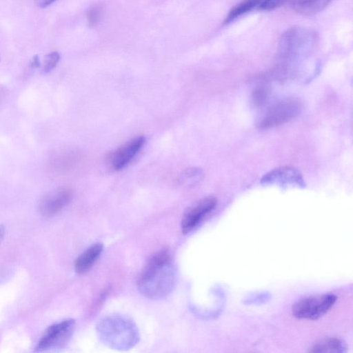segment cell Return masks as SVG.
I'll use <instances>...</instances> for the list:
<instances>
[{
    "instance_id": "cell-7",
    "label": "cell",
    "mask_w": 353,
    "mask_h": 353,
    "mask_svg": "<svg viewBox=\"0 0 353 353\" xmlns=\"http://www.w3.org/2000/svg\"><path fill=\"white\" fill-rule=\"evenodd\" d=\"M73 190L69 187H60L47 194L40 200L39 210L41 215L52 217L62 210L72 200Z\"/></svg>"
},
{
    "instance_id": "cell-12",
    "label": "cell",
    "mask_w": 353,
    "mask_h": 353,
    "mask_svg": "<svg viewBox=\"0 0 353 353\" xmlns=\"http://www.w3.org/2000/svg\"><path fill=\"white\" fill-rule=\"evenodd\" d=\"M347 351L346 344L338 338H327L316 343L311 347L310 352L342 353Z\"/></svg>"
},
{
    "instance_id": "cell-21",
    "label": "cell",
    "mask_w": 353,
    "mask_h": 353,
    "mask_svg": "<svg viewBox=\"0 0 353 353\" xmlns=\"http://www.w3.org/2000/svg\"><path fill=\"white\" fill-rule=\"evenodd\" d=\"M37 4L41 8H46L50 5L52 4L57 0H35Z\"/></svg>"
},
{
    "instance_id": "cell-2",
    "label": "cell",
    "mask_w": 353,
    "mask_h": 353,
    "mask_svg": "<svg viewBox=\"0 0 353 353\" xmlns=\"http://www.w3.org/2000/svg\"><path fill=\"white\" fill-rule=\"evenodd\" d=\"M97 332L102 343L117 350H128L139 340L135 323L121 314H112L101 319L97 324Z\"/></svg>"
},
{
    "instance_id": "cell-9",
    "label": "cell",
    "mask_w": 353,
    "mask_h": 353,
    "mask_svg": "<svg viewBox=\"0 0 353 353\" xmlns=\"http://www.w3.org/2000/svg\"><path fill=\"white\" fill-rule=\"evenodd\" d=\"M217 201L214 197L203 198L188 208L181 219V231L188 234L192 231L216 207Z\"/></svg>"
},
{
    "instance_id": "cell-19",
    "label": "cell",
    "mask_w": 353,
    "mask_h": 353,
    "mask_svg": "<svg viewBox=\"0 0 353 353\" xmlns=\"http://www.w3.org/2000/svg\"><path fill=\"white\" fill-rule=\"evenodd\" d=\"M288 0H261L258 9L261 10H274L283 3Z\"/></svg>"
},
{
    "instance_id": "cell-3",
    "label": "cell",
    "mask_w": 353,
    "mask_h": 353,
    "mask_svg": "<svg viewBox=\"0 0 353 353\" xmlns=\"http://www.w3.org/2000/svg\"><path fill=\"white\" fill-rule=\"evenodd\" d=\"M316 43V34L302 27H292L286 30L279 42V52L284 61H292L310 53Z\"/></svg>"
},
{
    "instance_id": "cell-14",
    "label": "cell",
    "mask_w": 353,
    "mask_h": 353,
    "mask_svg": "<svg viewBox=\"0 0 353 353\" xmlns=\"http://www.w3.org/2000/svg\"><path fill=\"white\" fill-rule=\"evenodd\" d=\"M261 0H243L234 6L225 17L224 23L228 24L254 9H258Z\"/></svg>"
},
{
    "instance_id": "cell-20",
    "label": "cell",
    "mask_w": 353,
    "mask_h": 353,
    "mask_svg": "<svg viewBox=\"0 0 353 353\" xmlns=\"http://www.w3.org/2000/svg\"><path fill=\"white\" fill-rule=\"evenodd\" d=\"M41 63L39 61V57L37 55L34 56L30 62V66L32 69L37 68L40 67Z\"/></svg>"
},
{
    "instance_id": "cell-4",
    "label": "cell",
    "mask_w": 353,
    "mask_h": 353,
    "mask_svg": "<svg viewBox=\"0 0 353 353\" xmlns=\"http://www.w3.org/2000/svg\"><path fill=\"white\" fill-rule=\"evenodd\" d=\"M302 110V102L296 97H286L272 103L261 116L256 123L266 130L284 124L296 117Z\"/></svg>"
},
{
    "instance_id": "cell-1",
    "label": "cell",
    "mask_w": 353,
    "mask_h": 353,
    "mask_svg": "<svg viewBox=\"0 0 353 353\" xmlns=\"http://www.w3.org/2000/svg\"><path fill=\"white\" fill-rule=\"evenodd\" d=\"M176 270L170 253L161 250L147 261L137 281L139 292L150 299L167 296L176 283Z\"/></svg>"
},
{
    "instance_id": "cell-8",
    "label": "cell",
    "mask_w": 353,
    "mask_h": 353,
    "mask_svg": "<svg viewBox=\"0 0 353 353\" xmlns=\"http://www.w3.org/2000/svg\"><path fill=\"white\" fill-rule=\"evenodd\" d=\"M145 137H137L110 152L107 156V163L113 170L125 168L137 155L145 143Z\"/></svg>"
},
{
    "instance_id": "cell-5",
    "label": "cell",
    "mask_w": 353,
    "mask_h": 353,
    "mask_svg": "<svg viewBox=\"0 0 353 353\" xmlns=\"http://www.w3.org/2000/svg\"><path fill=\"white\" fill-rule=\"evenodd\" d=\"M336 300V296L332 294L304 297L294 304L292 314L298 319L315 320L327 313Z\"/></svg>"
},
{
    "instance_id": "cell-13",
    "label": "cell",
    "mask_w": 353,
    "mask_h": 353,
    "mask_svg": "<svg viewBox=\"0 0 353 353\" xmlns=\"http://www.w3.org/2000/svg\"><path fill=\"white\" fill-rule=\"evenodd\" d=\"M332 0H295L294 9L304 15H312L323 10Z\"/></svg>"
},
{
    "instance_id": "cell-17",
    "label": "cell",
    "mask_w": 353,
    "mask_h": 353,
    "mask_svg": "<svg viewBox=\"0 0 353 353\" xmlns=\"http://www.w3.org/2000/svg\"><path fill=\"white\" fill-rule=\"evenodd\" d=\"M60 60V54L56 51L48 53L44 60V65L42 69L43 74L51 72L57 65Z\"/></svg>"
},
{
    "instance_id": "cell-6",
    "label": "cell",
    "mask_w": 353,
    "mask_h": 353,
    "mask_svg": "<svg viewBox=\"0 0 353 353\" xmlns=\"http://www.w3.org/2000/svg\"><path fill=\"white\" fill-rule=\"evenodd\" d=\"M75 321L68 319L50 325L43 333L35 347V351L55 350L64 347L71 338Z\"/></svg>"
},
{
    "instance_id": "cell-18",
    "label": "cell",
    "mask_w": 353,
    "mask_h": 353,
    "mask_svg": "<svg viewBox=\"0 0 353 353\" xmlns=\"http://www.w3.org/2000/svg\"><path fill=\"white\" fill-rule=\"evenodd\" d=\"M268 94L266 88L261 86L254 90L252 96V102L254 106H260L264 103Z\"/></svg>"
},
{
    "instance_id": "cell-22",
    "label": "cell",
    "mask_w": 353,
    "mask_h": 353,
    "mask_svg": "<svg viewBox=\"0 0 353 353\" xmlns=\"http://www.w3.org/2000/svg\"><path fill=\"white\" fill-rule=\"evenodd\" d=\"M4 234V228L3 226H0V241L3 239Z\"/></svg>"
},
{
    "instance_id": "cell-11",
    "label": "cell",
    "mask_w": 353,
    "mask_h": 353,
    "mask_svg": "<svg viewBox=\"0 0 353 353\" xmlns=\"http://www.w3.org/2000/svg\"><path fill=\"white\" fill-rule=\"evenodd\" d=\"M103 250L102 243H97L90 245L76 259L74 270L78 274L88 272L97 262Z\"/></svg>"
},
{
    "instance_id": "cell-16",
    "label": "cell",
    "mask_w": 353,
    "mask_h": 353,
    "mask_svg": "<svg viewBox=\"0 0 353 353\" xmlns=\"http://www.w3.org/2000/svg\"><path fill=\"white\" fill-rule=\"evenodd\" d=\"M103 7L101 5L91 6L87 10V19L90 27H94L101 20L103 15Z\"/></svg>"
},
{
    "instance_id": "cell-10",
    "label": "cell",
    "mask_w": 353,
    "mask_h": 353,
    "mask_svg": "<svg viewBox=\"0 0 353 353\" xmlns=\"http://www.w3.org/2000/svg\"><path fill=\"white\" fill-rule=\"evenodd\" d=\"M261 182L264 185L279 186L303 188L305 185L301 172L292 166H281L269 171L263 176Z\"/></svg>"
},
{
    "instance_id": "cell-15",
    "label": "cell",
    "mask_w": 353,
    "mask_h": 353,
    "mask_svg": "<svg viewBox=\"0 0 353 353\" xmlns=\"http://www.w3.org/2000/svg\"><path fill=\"white\" fill-rule=\"evenodd\" d=\"M204 172L202 169L197 167L188 168L184 170L180 175L179 182L188 187L196 185L202 181Z\"/></svg>"
}]
</instances>
